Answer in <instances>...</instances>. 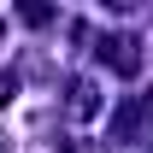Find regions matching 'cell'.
<instances>
[{"instance_id": "cell-1", "label": "cell", "mask_w": 153, "mask_h": 153, "mask_svg": "<svg viewBox=\"0 0 153 153\" xmlns=\"http://www.w3.org/2000/svg\"><path fill=\"white\" fill-rule=\"evenodd\" d=\"M6 100H12V76H0V106H6Z\"/></svg>"}, {"instance_id": "cell-2", "label": "cell", "mask_w": 153, "mask_h": 153, "mask_svg": "<svg viewBox=\"0 0 153 153\" xmlns=\"http://www.w3.org/2000/svg\"><path fill=\"white\" fill-rule=\"evenodd\" d=\"M0 147H6V141H0Z\"/></svg>"}]
</instances>
